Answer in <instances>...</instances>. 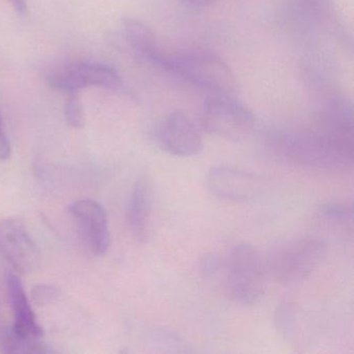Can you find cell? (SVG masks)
Wrapping results in <instances>:
<instances>
[{
    "mask_svg": "<svg viewBox=\"0 0 354 354\" xmlns=\"http://www.w3.org/2000/svg\"><path fill=\"white\" fill-rule=\"evenodd\" d=\"M353 138H339L312 126L310 129H275L266 136L267 148L279 158L301 167L346 171L353 167Z\"/></svg>",
    "mask_w": 354,
    "mask_h": 354,
    "instance_id": "cell-1",
    "label": "cell"
},
{
    "mask_svg": "<svg viewBox=\"0 0 354 354\" xmlns=\"http://www.w3.org/2000/svg\"><path fill=\"white\" fill-rule=\"evenodd\" d=\"M150 66L211 95H232L237 88L235 74L229 65L206 51L169 53L161 46Z\"/></svg>",
    "mask_w": 354,
    "mask_h": 354,
    "instance_id": "cell-2",
    "label": "cell"
},
{
    "mask_svg": "<svg viewBox=\"0 0 354 354\" xmlns=\"http://www.w3.org/2000/svg\"><path fill=\"white\" fill-rule=\"evenodd\" d=\"M268 277L266 259L250 244L236 246L223 261V289L237 304H257L264 295Z\"/></svg>",
    "mask_w": 354,
    "mask_h": 354,
    "instance_id": "cell-3",
    "label": "cell"
},
{
    "mask_svg": "<svg viewBox=\"0 0 354 354\" xmlns=\"http://www.w3.org/2000/svg\"><path fill=\"white\" fill-rule=\"evenodd\" d=\"M326 244L317 238H299L281 244L266 259L269 277L283 286L304 283L326 254Z\"/></svg>",
    "mask_w": 354,
    "mask_h": 354,
    "instance_id": "cell-4",
    "label": "cell"
},
{
    "mask_svg": "<svg viewBox=\"0 0 354 354\" xmlns=\"http://www.w3.org/2000/svg\"><path fill=\"white\" fill-rule=\"evenodd\" d=\"M201 122L209 133L230 142H243L252 136L256 118L252 109L232 95H210L203 105Z\"/></svg>",
    "mask_w": 354,
    "mask_h": 354,
    "instance_id": "cell-5",
    "label": "cell"
},
{
    "mask_svg": "<svg viewBox=\"0 0 354 354\" xmlns=\"http://www.w3.org/2000/svg\"><path fill=\"white\" fill-rule=\"evenodd\" d=\"M286 13L302 32H328L343 44L352 45L351 36L337 15L335 0H285Z\"/></svg>",
    "mask_w": 354,
    "mask_h": 354,
    "instance_id": "cell-6",
    "label": "cell"
},
{
    "mask_svg": "<svg viewBox=\"0 0 354 354\" xmlns=\"http://www.w3.org/2000/svg\"><path fill=\"white\" fill-rule=\"evenodd\" d=\"M47 84L53 90L65 94H78L88 86L119 90L123 80L119 72L105 64L78 62L70 64L47 76Z\"/></svg>",
    "mask_w": 354,
    "mask_h": 354,
    "instance_id": "cell-7",
    "label": "cell"
},
{
    "mask_svg": "<svg viewBox=\"0 0 354 354\" xmlns=\"http://www.w3.org/2000/svg\"><path fill=\"white\" fill-rule=\"evenodd\" d=\"M207 186L216 198L234 203L256 202L266 190L262 178L227 165L213 167L207 176Z\"/></svg>",
    "mask_w": 354,
    "mask_h": 354,
    "instance_id": "cell-8",
    "label": "cell"
},
{
    "mask_svg": "<svg viewBox=\"0 0 354 354\" xmlns=\"http://www.w3.org/2000/svg\"><path fill=\"white\" fill-rule=\"evenodd\" d=\"M161 150L178 157H192L203 150V140L194 121L182 111L165 115L155 128Z\"/></svg>",
    "mask_w": 354,
    "mask_h": 354,
    "instance_id": "cell-9",
    "label": "cell"
},
{
    "mask_svg": "<svg viewBox=\"0 0 354 354\" xmlns=\"http://www.w3.org/2000/svg\"><path fill=\"white\" fill-rule=\"evenodd\" d=\"M0 252L21 274H30L40 268V250L20 221H0Z\"/></svg>",
    "mask_w": 354,
    "mask_h": 354,
    "instance_id": "cell-10",
    "label": "cell"
},
{
    "mask_svg": "<svg viewBox=\"0 0 354 354\" xmlns=\"http://www.w3.org/2000/svg\"><path fill=\"white\" fill-rule=\"evenodd\" d=\"M69 211L91 252L96 256L104 254L109 250L111 236L106 211L102 205L91 198H82L70 205Z\"/></svg>",
    "mask_w": 354,
    "mask_h": 354,
    "instance_id": "cell-11",
    "label": "cell"
},
{
    "mask_svg": "<svg viewBox=\"0 0 354 354\" xmlns=\"http://www.w3.org/2000/svg\"><path fill=\"white\" fill-rule=\"evenodd\" d=\"M7 289L14 314V326L12 330L21 337L36 339L42 337L44 333L37 321L22 281L14 273L9 272L7 274Z\"/></svg>",
    "mask_w": 354,
    "mask_h": 354,
    "instance_id": "cell-12",
    "label": "cell"
},
{
    "mask_svg": "<svg viewBox=\"0 0 354 354\" xmlns=\"http://www.w3.org/2000/svg\"><path fill=\"white\" fill-rule=\"evenodd\" d=\"M151 190L145 180H138L134 185L126 210V218L130 231L140 242L147 241L150 229Z\"/></svg>",
    "mask_w": 354,
    "mask_h": 354,
    "instance_id": "cell-13",
    "label": "cell"
},
{
    "mask_svg": "<svg viewBox=\"0 0 354 354\" xmlns=\"http://www.w3.org/2000/svg\"><path fill=\"white\" fill-rule=\"evenodd\" d=\"M3 351L7 353H50L53 349L36 337L18 335L13 330L8 331L3 339Z\"/></svg>",
    "mask_w": 354,
    "mask_h": 354,
    "instance_id": "cell-14",
    "label": "cell"
},
{
    "mask_svg": "<svg viewBox=\"0 0 354 354\" xmlns=\"http://www.w3.org/2000/svg\"><path fill=\"white\" fill-rule=\"evenodd\" d=\"M319 216L331 225L351 227L353 223V207L347 203H327L319 209Z\"/></svg>",
    "mask_w": 354,
    "mask_h": 354,
    "instance_id": "cell-15",
    "label": "cell"
},
{
    "mask_svg": "<svg viewBox=\"0 0 354 354\" xmlns=\"http://www.w3.org/2000/svg\"><path fill=\"white\" fill-rule=\"evenodd\" d=\"M64 115L68 125L75 129H82L86 124L84 106L78 94L68 95L67 100L64 106Z\"/></svg>",
    "mask_w": 354,
    "mask_h": 354,
    "instance_id": "cell-16",
    "label": "cell"
},
{
    "mask_svg": "<svg viewBox=\"0 0 354 354\" xmlns=\"http://www.w3.org/2000/svg\"><path fill=\"white\" fill-rule=\"evenodd\" d=\"M295 312L291 306L283 304L279 306L277 312V318H275V323H277V328L281 331V335L285 337H291L294 333V325H295Z\"/></svg>",
    "mask_w": 354,
    "mask_h": 354,
    "instance_id": "cell-17",
    "label": "cell"
},
{
    "mask_svg": "<svg viewBox=\"0 0 354 354\" xmlns=\"http://www.w3.org/2000/svg\"><path fill=\"white\" fill-rule=\"evenodd\" d=\"M59 295V290L55 286L38 285L32 291V297L35 304L39 306L53 304Z\"/></svg>",
    "mask_w": 354,
    "mask_h": 354,
    "instance_id": "cell-18",
    "label": "cell"
},
{
    "mask_svg": "<svg viewBox=\"0 0 354 354\" xmlns=\"http://www.w3.org/2000/svg\"><path fill=\"white\" fill-rule=\"evenodd\" d=\"M11 156V145L3 125V118L0 115V160H7Z\"/></svg>",
    "mask_w": 354,
    "mask_h": 354,
    "instance_id": "cell-19",
    "label": "cell"
},
{
    "mask_svg": "<svg viewBox=\"0 0 354 354\" xmlns=\"http://www.w3.org/2000/svg\"><path fill=\"white\" fill-rule=\"evenodd\" d=\"M186 5L198 9H204V8L210 7L213 3H216L217 0H183Z\"/></svg>",
    "mask_w": 354,
    "mask_h": 354,
    "instance_id": "cell-20",
    "label": "cell"
},
{
    "mask_svg": "<svg viewBox=\"0 0 354 354\" xmlns=\"http://www.w3.org/2000/svg\"><path fill=\"white\" fill-rule=\"evenodd\" d=\"M9 1L12 3L17 13H19L20 15H26V12H28L26 0H9Z\"/></svg>",
    "mask_w": 354,
    "mask_h": 354,
    "instance_id": "cell-21",
    "label": "cell"
}]
</instances>
